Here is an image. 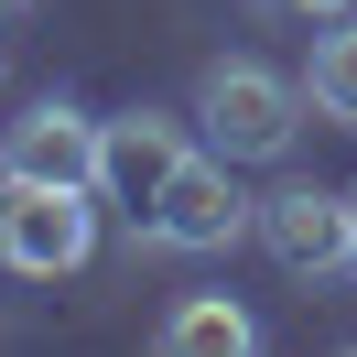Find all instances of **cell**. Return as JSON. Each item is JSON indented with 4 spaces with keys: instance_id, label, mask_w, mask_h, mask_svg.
<instances>
[{
    "instance_id": "2",
    "label": "cell",
    "mask_w": 357,
    "mask_h": 357,
    "mask_svg": "<svg viewBox=\"0 0 357 357\" xmlns=\"http://www.w3.org/2000/svg\"><path fill=\"white\" fill-rule=\"evenodd\" d=\"M249 227H260V206L238 195L227 152H184L174 184H162V206L141 217V238H152V249H184V260H217V249H238Z\"/></svg>"
},
{
    "instance_id": "4",
    "label": "cell",
    "mask_w": 357,
    "mask_h": 357,
    "mask_svg": "<svg viewBox=\"0 0 357 357\" xmlns=\"http://www.w3.org/2000/svg\"><path fill=\"white\" fill-rule=\"evenodd\" d=\"M260 249L282 271H303V282H325L335 260H357V217L325 184H282V195H260Z\"/></svg>"
},
{
    "instance_id": "5",
    "label": "cell",
    "mask_w": 357,
    "mask_h": 357,
    "mask_svg": "<svg viewBox=\"0 0 357 357\" xmlns=\"http://www.w3.org/2000/svg\"><path fill=\"white\" fill-rule=\"evenodd\" d=\"M174 162H184V130L162 109H130V119H109L98 130V195L109 206H130V227L162 206V184H174Z\"/></svg>"
},
{
    "instance_id": "6",
    "label": "cell",
    "mask_w": 357,
    "mask_h": 357,
    "mask_svg": "<svg viewBox=\"0 0 357 357\" xmlns=\"http://www.w3.org/2000/svg\"><path fill=\"white\" fill-rule=\"evenodd\" d=\"M98 130H109V119H87V109H66V98H44V109L11 119V162H22L33 184H98Z\"/></svg>"
},
{
    "instance_id": "8",
    "label": "cell",
    "mask_w": 357,
    "mask_h": 357,
    "mask_svg": "<svg viewBox=\"0 0 357 357\" xmlns=\"http://www.w3.org/2000/svg\"><path fill=\"white\" fill-rule=\"evenodd\" d=\"M303 98H314V119H335V130H357V11L314 44V66H303Z\"/></svg>"
},
{
    "instance_id": "3",
    "label": "cell",
    "mask_w": 357,
    "mask_h": 357,
    "mask_svg": "<svg viewBox=\"0 0 357 357\" xmlns=\"http://www.w3.org/2000/svg\"><path fill=\"white\" fill-rule=\"evenodd\" d=\"M87 195H98V184H33L22 174V195L0 206V260L22 271V282H66V271L87 260V238H98Z\"/></svg>"
},
{
    "instance_id": "7",
    "label": "cell",
    "mask_w": 357,
    "mask_h": 357,
    "mask_svg": "<svg viewBox=\"0 0 357 357\" xmlns=\"http://www.w3.org/2000/svg\"><path fill=\"white\" fill-rule=\"evenodd\" d=\"M162 357H249L260 347V325H249V303H227V292H195V303H174L152 325Z\"/></svg>"
},
{
    "instance_id": "1",
    "label": "cell",
    "mask_w": 357,
    "mask_h": 357,
    "mask_svg": "<svg viewBox=\"0 0 357 357\" xmlns=\"http://www.w3.org/2000/svg\"><path fill=\"white\" fill-rule=\"evenodd\" d=\"M314 98L292 87V76H271L260 54H217V66L195 76V119H206V152L227 162H282L292 130H303Z\"/></svg>"
},
{
    "instance_id": "9",
    "label": "cell",
    "mask_w": 357,
    "mask_h": 357,
    "mask_svg": "<svg viewBox=\"0 0 357 357\" xmlns=\"http://www.w3.org/2000/svg\"><path fill=\"white\" fill-rule=\"evenodd\" d=\"M11 195H22V162H11V141H0V206H11Z\"/></svg>"
},
{
    "instance_id": "11",
    "label": "cell",
    "mask_w": 357,
    "mask_h": 357,
    "mask_svg": "<svg viewBox=\"0 0 357 357\" xmlns=\"http://www.w3.org/2000/svg\"><path fill=\"white\" fill-rule=\"evenodd\" d=\"M0 11H11V0H0Z\"/></svg>"
},
{
    "instance_id": "10",
    "label": "cell",
    "mask_w": 357,
    "mask_h": 357,
    "mask_svg": "<svg viewBox=\"0 0 357 357\" xmlns=\"http://www.w3.org/2000/svg\"><path fill=\"white\" fill-rule=\"evenodd\" d=\"M347 217H357V195H347Z\"/></svg>"
}]
</instances>
